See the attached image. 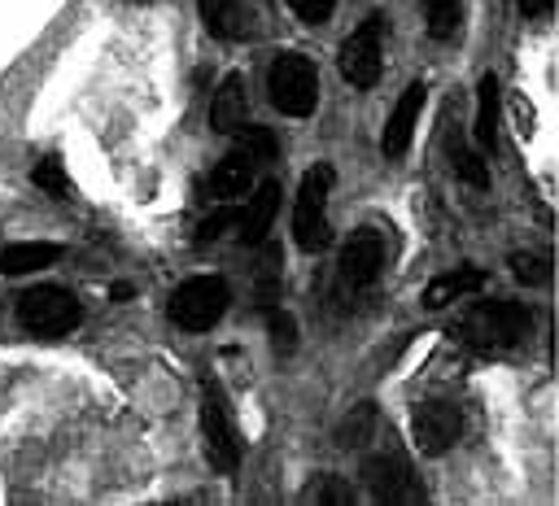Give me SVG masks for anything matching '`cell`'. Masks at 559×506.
Instances as JSON below:
<instances>
[{
    "label": "cell",
    "mask_w": 559,
    "mask_h": 506,
    "mask_svg": "<svg viewBox=\"0 0 559 506\" xmlns=\"http://www.w3.org/2000/svg\"><path fill=\"white\" fill-rule=\"evenodd\" d=\"M336 183V170L328 161H314L301 174L297 205H293V236L306 253H323L332 244V222H328V192Z\"/></svg>",
    "instance_id": "cell-1"
},
{
    "label": "cell",
    "mask_w": 559,
    "mask_h": 506,
    "mask_svg": "<svg viewBox=\"0 0 559 506\" xmlns=\"http://www.w3.org/2000/svg\"><path fill=\"white\" fill-rule=\"evenodd\" d=\"M533 332V310L515 305V301H489V305H472L459 318V336L472 349H511Z\"/></svg>",
    "instance_id": "cell-2"
},
{
    "label": "cell",
    "mask_w": 559,
    "mask_h": 506,
    "mask_svg": "<svg viewBox=\"0 0 559 506\" xmlns=\"http://www.w3.org/2000/svg\"><path fill=\"white\" fill-rule=\"evenodd\" d=\"M227 305H231L227 279H218V275H192V279H183V284L170 292L166 314H170V323L183 327V332H210V327L227 314Z\"/></svg>",
    "instance_id": "cell-3"
},
{
    "label": "cell",
    "mask_w": 559,
    "mask_h": 506,
    "mask_svg": "<svg viewBox=\"0 0 559 506\" xmlns=\"http://www.w3.org/2000/svg\"><path fill=\"white\" fill-rule=\"evenodd\" d=\"M271 105L284 118H306L319 105V74L306 52H280L271 61Z\"/></svg>",
    "instance_id": "cell-4"
},
{
    "label": "cell",
    "mask_w": 559,
    "mask_h": 506,
    "mask_svg": "<svg viewBox=\"0 0 559 506\" xmlns=\"http://www.w3.org/2000/svg\"><path fill=\"white\" fill-rule=\"evenodd\" d=\"M17 318H22V327L35 332V336H66V332L79 327L83 310H79V297H74V292H66V288H57V284H39V288L22 292Z\"/></svg>",
    "instance_id": "cell-5"
},
{
    "label": "cell",
    "mask_w": 559,
    "mask_h": 506,
    "mask_svg": "<svg viewBox=\"0 0 559 506\" xmlns=\"http://www.w3.org/2000/svg\"><path fill=\"white\" fill-rule=\"evenodd\" d=\"M380 61H384V17L380 13H371L362 26H354V35L341 44V57H336V65H341V79L349 83V87H376V79H380Z\"/></svg>",
    "instance_id": "cell-6"
},
{
    "label": "cell",
    "mask_w": 559,
    "mask_h": 506,
    "mask_svg": "<svg viewBox=\"0 0 559 506\" xmlns=\"http://www.w3.org/2000/svg\"><path fill=\"white\" fill-rule=\"evenodd\" d=\"M201 436H205V458L214 471H236L240 462V436L231 427V410L218 393V384H205L201 397Z\"/></svg>",
    "instance_id": "cell-7"
},
{
    "label": "cell",
    "mask_w": 559,
    "mask_h": 506,
    "mask_svg": "<svg viewBox=\"0 0 559 506\" xmlns=\"http://www.w3.org/2000/svg\"><path fill=\"white\" fill-rule=\"evenodd\" d=\"M362 484L371 489L376 502H419V489H415V475H411V462L402 449H380L362 462Z\"/></svg>",
    "instance_id": "cell-8"
},
{
    "label": "cell",
    "mask_w": 559,
    "mask_h": 506,
    "mask_svg": "<svg viewBox=\"0 0 559 506\" xmlns=\"http://www.w3.org/2000/svg\"><path fill=\"white\" fill-rule=\"evenodd\" d=\"M411 432L424 454H445L463 436V410L454 401H419L411 414Z\"/></svg>",
    "instance_id": "cell-9"
},
{
    "label": "cell",
    "mask_w": 559,
    "mask_h": 506,
    "mask_svg": "<svg viewBox=\"0 0 559 506\" xmlns=\"http://www.w3.org/2000/svg\"><path fill=\"white\" fill-rule=\"evenodd\" d=\"M380 266H384V240L371 231V227H362V231H354L349 240H345V249H341V288L345 292H358V288H367L376 275H380Z\"/></svg>",
    "instance_id": "cell-10"
},
{
    "label": "cell",
    "mask_w": 559,
    "mask_h": 506,
    "mask_svg": "<svg viewBox=\"0 0 559 506\" xmlns=\"http://www.w3.org/2000/svg\"><path fill=\"white\" fill-rule=\"evenodd\" d=\"M197 9H201L205 31H210L214 39H227V44L249 39L253 26H258V9H253V0H201Z\"/></svg>",
    "instance_id": "cell-11"
},
{
    "label": "cell",
    "mask_w": 559,
    "mask_h": 506,
    "mask_svg": "<svg viewBox=\"0 0 559 506\" xmlns=\"http://www.w3.org/2000/svg\"><path fill=\"white\" fill-rule=\"evenodd\" d=\"M424 83H411L402 96H397V105L389 109V118H384V135H380V153L384 157H402L406 148H411V135H415V122H419V113H424Z\"/></svg>",
    "instance_id": "cell-12"
},
{
    "label": "cell",
    "mask_w": 559,
    "mask_h": 506,
    "mask_svg": "<svg viewBox=\"0 0 559 506\" xmlns=\"http://www.w3.org/2000/svg\"><path fill=\"white\" fill-rule=\"evenodd\" d=\"M275 214H280V183H262L240 209H236V222H231V236L240 240V244H258L266 231H271V222H275Z\"/></svg>",
    "instance_id": "cell-13"
},
{
    "label": "cell",
    "mask_w": 559,
    "mask_h": 506,
    "mask_svg": "<svg viewBox=\"0 0 559 506\" xmlns=\"http://www.w3.org/2000/svg\"><path fill=\"white\" fill-rule=\"evenodd\" d=\"M485 288V270L476 266H454V270H441L428 288H424V305L428 310H441V305H454L459 297H472Z\"/></svg>",
    "instance_id": "cell-14"
},
{
    "label": "cell",
    "mask_w": 559,
    "mask_h": 506,
    "mask_svg": "<svg viewBox=\"0 0 559 506\" xmlns=\"http://www.w3.org/2000/svg\"><path fill=\"white\" fill-rule=\"evenodd\" d=\"M245 109H249V100H245V79H240V74H227V79L214 87L210 126H214L218 135H231V131L245 122Z\"/></svg>",
    "instance_id": "cell-15"
},
{
    "label": "cell",
    "mask_w": 559,
    "mask_h": 506,
    "mask_svg": "<svg viewBox=\"0 0 559 506\" xmlns=\"http://www.w3.org/2000/svg\"><path fill=\"white\" fill-rule=\"evenodd\" d=\"M253 161L240 153V148H231L214 170H210V179H205V188H210V196H218V201H236L240 192H249V179H253Z\"/></svg>",
    "instance_id": "cell-16"
},
{
    "label": "cell",
    "mask_w": 559,
    "mask_h": 506,
    "mask_svg": "<svg viewBox=\"0 0 559 506\" xmlns=\"http://www.w3.org/2000/svg\"><path fill=\"white\" fill-rule=\"evenodd\" d=\"M61 257V244H48V240H17V244H4L0 249V270L4 275H31V270H44Z\"/></svg>",
    "instance_id": "cell-17"
},
{
    "label": "cell",
    "mask_w": 559,
    "mask_h": 506,
    "mask_svg": "<svg viewBox=\"0 0 559 506\" xmlns=\"http://www.w3.org/2000/svg\"><path fill=\"white\" fill-rule=\"evenodd\" d=\"M476 148H493L498 144V79L485 74L476 87V126H472Z\"/></svg>",
    "instance_id": "cell-18"
},
{
    "label": "cell",
    "mask_w": 559,
    "mask_h": 506,
    "mask_svg": "<svg viewBox=\"0 0 559 506\" xmlns=\"http://www.w3.org/2000/svg\"><path fill=\"white\" fill-rule=\"evenodd\" d=\"M231 135H236V148H240L253 166H266V161L280 157V140H275L266 126H249V122H240Z\"/></svg>",
    "instance_id": "cell-19"
},
{
    "label": "cell",
    "mask_w": 559,
    "mask_h": 506,
    "mask_svg": "<svg viewBox=\"0 0 559 506\" xmlns=\"http://www.w3.org/2000/svg\"><path fill=\"white\" fill-rule=\"evenodd\" d=\"M424 17H428L432 39H454L459 22H463V4L459 0H424Z\"/></svg>",
    "instance_id": "cell-20"
},
{
    "label": "cell",
    "mask_w": 559,
    "mask_h": 506,
    "mask_svg": "<svg viewBox=\"0 0 559 506\" xmlns=\"http://www.w3.org/2000/svg\"><path fill=\"white\" fill-rule=\"evenodd\" d=\"M450 161H454V174H459L463 183H472V188H485V183H489L485 157H480L476 148H467L463 140H454V135H450Z\"/></svg>",
    "instance_id": "cell-21"
},
{
    "label": "cell",
    "mask_w": 559,
    "mask_h": 506,
    "mask_svg": "<svg viewBox=\"0 0 559 506\" xmlns=\"http://www.w3.org/2000/svg\"><path fill=\"white\" fill-rule=\"evenodd\" d=\"M371 427H376V406H354L341 423V445H367Z\"/></svg>",
    "instance_id": "cell-22"
},
{
    "label": "cell",
    "mask_w": 559,
    "mask_h": 506,
    "mask_svg": "<svg viewBox=\"0 0 559 506\" xmlns=\"http://www.w3.org/2000/svg\"><path fill=\"white\" fill-rule=\"evenodd\" d=\"M31 179H35V188H44V192H52V196L66 192V166H61L57 157H39L35 170H31Z\"/></svg>",
    "instance_id": "cell-23"
},
{
    "label": "cell",
    "mask_w": 559,
    "mask_h": 506,
    "mask_svg": "<svg viewBox=\"0 0 559 506\" xmlns=\"http://www.w3.org/2000/svg\"><path fill=\"white\" fill-rule=\"evenodd\" d=\"M511 270H515L520 284H546L550 279V262L537 257V253H515L511 257Z\"/></svg>",
    "instance_id": "cell-24"
},
{
    "label": "cell",
    "mask_w": 559,
    "mask_h": 506,
    "mask_svg": "<svg viewBox=\"0 0 559 506\" xmlns=\"http://www.w3.org/2000/svg\"><path fill=\"white\" fill-rule=\"evenodd\" d=\"M306 497H310V502H336V506H345V502H354V489H349L345 480H336V475H319Z\"/></svg>",
    "instance_id": "cell-25"
},
{
    "label": "cell",
    "mask_w": 559,
    "mask_h": 506,
    "mask_svg": "<svg viewBox=\"0 0 559 506\" xmlns=\"http://www.w3.org/2000/svg\"><path fill=\"white\" fill-rule=\"evenodd\" d=\"M271 345L280 349V353H288L293 345H297V323H293V314L288 310H271Z\"/></svg>",
    "instance_id": "cell-26"
},
{
    "label": "cell",
    "mask_w": 559,
    "mask_h": 506,
    "mask_svg": "<svg viewBox=\"0 0 559 506\" xmlns=\"http://www.w3.org/2000/svg\"><path fill=\"white\" fill-rule=\"evenodd\" d=\"M231 222H236V205H227V201H223V205H218V209L197 227V236H201V240H218V236H227V231H231Z\"/></svg>",
    "instance_id": "cell-27"
},
{
    "label": "cell",
    "mask_w": 559,
    "mask_h": 506,
    "mask_svg": "<svg viewBox=\"0 0 559 506\" xmlns=\"http://www.w3.org/2000/svg\"><path fill=\"white\" fill-rule=\"evenodd\" d=\"M288 9L301 17V22H310V26H319V22H328L332 17V9H336V0H288Z\"/></svg>",
    "instance_id": "cell-28"
},
{
    "label": "cell",
    "mask_w": 559,
    "mask_h": 506,
    "mask_svg": "<svg viewBox=\"0 0 559 506\" xmlns=\"http://www.w3.org/2000/svg\"><path fill=\"white\" fill-rule=\"evenodd\" d=\"M550 4H555V0H515V9H520L524 17H542Z\"/></svg>",
    "instance_id": "cell-29"
},
{
    "label": "cell",
    "mask_w": 559,
    "mask_h": 506,
    "mask_svg": "<svg viewBox=\"0 0 559 506\" xmlns=\"http://www.w3.org/2000/svg\"><path fill=\"white\" fill-rule=\"evenodd\" d=\"M109 297H118V301H127V297H131V284H114V288H109Z\"/></svg>",
    "instance_id": "cell-30"
}]
</instances>
